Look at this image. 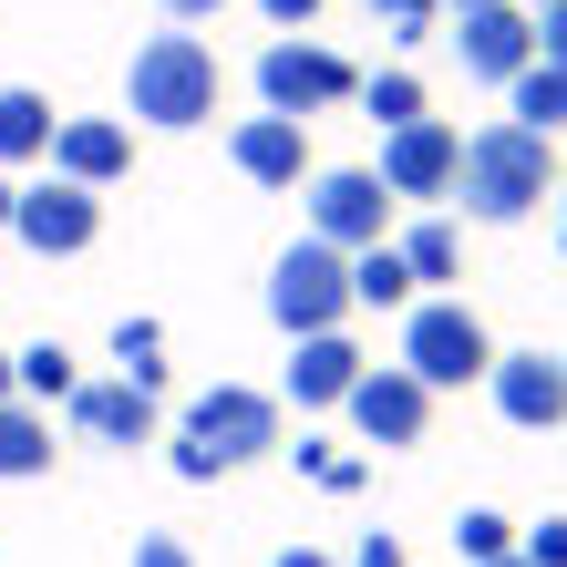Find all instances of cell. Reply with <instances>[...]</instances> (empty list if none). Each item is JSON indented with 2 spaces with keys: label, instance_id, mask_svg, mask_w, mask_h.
I'll return each instance as SVG.
<instances>
[{
  "label": "cell",
  "instance_id": "23",
  "mask_svg": "<svg viewBox=\"0 0 567 567\" xmlns=\"http://www.w3.org/2000/svg\"><path fill=\"white\" fill-rule=\"evenodd\" d=\"M114 361H124V382H135V392H165V330L155 320H124L114 330Z\"/></svg>",
  "mask_w": 567,
  "mask_h": 567
},
{
  "label": "cell",
  "instance_id": "37",
  "mask_svg": "<svg viewBox=\"0 0 567 567\" xmlns=\"http://www.w3.org/2000/svg\"><path fill=\"white\" fill-rule=\"evenodd\" d=\"M516 11H526V21H537V11H547V0H516Z\"/></svg>",
  "mask_w": 567,
  "mask_h": 567
},
{
  "label": "cell",
  "instance_id": "13",
  "mask_svg": "<svg viewBox=\"0 0 567 567\" xmlns=\"http://www.w3.org/2000/svg\"><path fill=\"white\" fill-rule=\"evenodd\" d=\"M372 372V361H361V341L351 330H310V341L289 351V403L299 413H320V403H351V382Z\"/></svg>",
  "mask_w": 567,
  "mask_h": 567
},
{
  "label": "cell",
  "instance_id": "1",
  "mask_svg": "<svg viewBox=\"0 0 567 567\" xmlns=\"http://www.w3.org/2000/svg\"><path fill=\"white\" fill-rule=\"evenodd\" d=\"M454 196L464 217L485 227H516L557 196V135H526V124H475L464 135V165H454Z\"/></svg>",
  "mask_w": 567,
  "mask_h": 567
},
{
  "label": "cell",
  "instance_id": "16",
  "mask_svg": "<svg viewBox=\"0 0 567 567\" xmlns=\"http://www.w3.org/2000/svg\"><path fill=\"white\" fill-rule=\"evenodd\" d=\"M73 433H93V444H155V392L135 382H73Z\"/></svg>",
  "mask_w": 567,
  "mask_h": 567
},
{
  "label": "cell",
  "instance_id": "19",
  "mask_svg": "<svg viewBox=\"0 0 567 567\" xmlns=\"http://www.w3.org/2000/svg\"><path fill=\"white\" fill-rule=\"evenodd\" d=\"M351 310H413V269H403V248H361L351 258Z\"/></svg>",
  "mask_w": 567,
  "mask_h": 567
},
{
  "label": "cell",
  "instance_id": "31",
  "mask_svg": "<svg viewBox=\"0 0 567 567\" xmlns=\"http://www.w3.org/2000/svg\"><path fill=\"white\" fill-rule=\"evenodd\" d=\"M258 11H269V21L289 31V21H310V11H320V0H258Z\"/></svg>",
  "mask_w": 567,
  "mask_h": 567
},
{
  "label": "cell",
  "instance_id": "39",
  "mask_svg": "<svg viewBox=\"0 0 567 567\" xmlns=\"http://www.w3.org/2000/svg\"><path fill=\"white\" fill-rule=\"evenodd\" d=\"M454 11H475V0H454Z\"/></svg>",
  "mask_w": 567,
  "mask_h": 567
},
{
  "label": "cell",
  "instance_id": "34",
  "mask_svg": "<svg viewBox=\"0 0 567 567\" xmlns=\"http://www.w3.org/2000/svg\"><path fill=\"white\" fill-rule=\"evenodd\" d=\"M11 392H21V382H11V351H0V403H11Z\"/></svg>",
  "mask_w": 567,
  "mask_h": 567
},
{
  "label": "cell",
  "instance_id": "7",
  "mask_svg": "<svg viewBox=\"0 0 567 567\" xmlns=\"http://www.w3.org/2000/svg\"><path fill=\"white\" fill-rule=\"evenodd\" d=\"M382 227H392V186L372 176V165H330V176H310V238L361 258V248H382Z\"/></svg>",
  "mask_w": 567,
  "mask_h": 567
},
{
  "label": "cell",
  "instance_id": "38",
  "mask_svg": "<svg viewBox=\"0 0 567 567\" xmlns=\"http://www.w3.org/2000/svg\"><path fill=\"white\" fill-rule=\"evenodd\" d=\"M495 567H526V557H495Z\"/></svg>",
  "mask_w": 567,
  "mask_h": 567
},
{
  "label": "cell",
  "instance_id": "11",
  "mask_svg": "<svg viewBox=\"0 0 567 567\" xmlns=\"http://www.w3.org/2000/svg\"><path fill=\"white\" fill-rule=\"evenodd\" d=\"M341 413L361 423V444H382V454H392V444H423L433 392L403 372V361H382V372H361V382H351V403H341Z\"/></svg>",
  "mask_w": 567,
  "mask_h": 567
},
{
  "label": "cell",
  "instance_id": "21",
  "mask_svg": "<svg viewBox=\"0 0 567 567\" xmlns=\"http://www.w3.org/2000/svg\"><path fill=\"white\" fill-rule=\"evenodd\" d=\"M11 382H21V403H73V351L31 341V351H11Z\"/></svg>",
  "mask_w": 567,
  "mask_h": 567
},
{
  "label": "cell",
  "instance_id": "24",
  "mask_svg": "<svg viewBox=\"0 0 567 567\" xmlns=\"http://www.w3.org/2000/svg\"><path fill=\"white\" fill-rule=\"evenodd\" d=\"M444 537H454V557H464V567H495V557H516V537H506V516H485V506H464V516L444 526Z\"/></svg>",
  "mask_w": 567,
  "mask_h": 567
},
{
  "label": "cell",
  "instance_id": "33",
  "mask_svg": "<svg viewBox=\"0 0 567 567\" xmlns=\"http://www.w3.org/2000/svg\"><path fill=\"white\" fill-rule=\"evenodd\" d=\"M279 567H330V557L320 547H279Z\"/></svg>",
  "mask_w": 567,
  "mask_h": 567
},
{
  "label": "cell",
  "instance_id": "28",
  "mask_svg": "<svg viewBox=\"0 0 567 567\" xmlns=\"http://www.w3.org/2000/svg\"><path fill=\"white\" fill-rule=\"evenodd\" d=\"M537 52L567 62V0H547V11H537Z\"/></svg>",
  "mask_w": 567,
  "mask_h": 567
},
{
  "label": "cell",
  "instance_id": "15",
  "mask_svg": "<svg viewBox=\"0 0 567 567\" xmlns=\"http://www.w3.org/2000/svg\"><path fill=\"white\" fill-rule=\"evenodd\" d=\"M124 165H135V135H124V124H104V114L52 124V176H73V186H93V196H104Z\"/></svg>",
  "mask_w": 567,
  "mask_h": 567
},
{
  "label": "cell",
  "instance_id": "26",
  "mask_svg": "<svg viewBox=\"0 0 567 567\" xmlns=\"http://www.w3.org/2000/svg\"><path fill=\"white\" fill-rule=\"evenodd\" d=\"M433 11H444V0H372V21L392 31V42H423V31H433Z\"/></svg>",
  "mask_w": 567,
  "mask_h": 567
},
{
  "label": "cell",
  "instance_id": "12",
  "mask_svg": "<svg viewBox=\"0 0 567 567\" xmlns=\"http://www.w3.org/2000/svg\"><path fill=\"white\" fill-rule=\"evenodd\" d=\"M485 392H495V413L526 423V433H557L567 423V361H547V351H495Z\"/></svg>",
  "mask_w": 567,
  "mask_h": 567
},
{
  "label": "cell",
  "instance_id": "30",
  "mask_svg": "<svg viewBox=\"0 0 567 567\" xmlns=\"http://www.w3.org/2000/svg\"><path fill=\"white\" fill-rule=\"evenodd\" d=\"M351 567H413V557H403V537H361V557H351Z\"/></svg>",
  "mask_w": 567,
  "mask_h": 567
},
{
  "label": "cell",
  "instance_id": "20",
  "mask_svg": "<svg viewBox=\"0 0 567 567\" xmlns=\"http://www.w3.org/2000/svg\"><path fill=\"white\" fill-rule=\"evenodd\" d=\"M52 124H62V114L42 104V93H21V83H11V93H0V165L52 155Z\"/></svg>",
  "mask_w": 567,
  "mask_h": 567
},
{
  "label": "cell",
  "instance_id": "14",
  "mask_svg": "<svg viewBox=\"0 0 567 567\" xmlns=\"http://www.w3.org/2000/svg\"><path fill=\"white\" fill-rule=\"evenodd\" d=\"M227 155H238V176H248V186H299V176H310V124H289V114H248L238 135H227Z\"/></svg>",
  "mask_w": 567,
  "mask_h": 567
},
{
  "label": "cell",
  "instance_id": "5",
  "mask_svg": "<svg viewBox=\"0 0 567 567\" xmlns=\"http://www.w3.org/2000/svg\"><path fill=\"white\" fill-rule=\"evenodd\" d=\"M269 320L289 330V341H310V330H341V320H351V258L330 248V238L279 248V269H269Z\"/></svg>",
  "mask_w": 567,
  "mask_h": 567
},
{
  "label": "cell",
  "instance_id": "25",
  "mask_svg": "<svg viewBox=\"0 0 567 567\" xmlns=\"http://www.w3.org/2000/svg\"><path fill=\"white\" fill-rule=\"evenodd\" d=\"M361 104H372V124L392 135V124H423V83L413 73H372V83H361Z\"/></svg>",
  "mask_w": 567,
  "mask_h": 567
},
{
  "label": "cell",
  "instance_id": "9",
  "mask_svg": "<svg viewBox=\"0 0 567 567\" xmlns=\"http://www.w3.org/2000/svg\"><path fill=\"white\" fill-rule=\"evenodd\" d=\"M454 62L475 83H516L526 62H537V21H526L516 0H475V11H454Z\"/></svg>",
  "mask_w": 567,
  "mask_h": 567
},
{
  "label": "cell",
  "instance_id": "35",
  "mask_svg": "<svg viewBox=\"0 0 567 567\" xmlns=\"http://www.w3.org/2000/svg\"><path fill=\"white\" fill-rule=\"evenodd\" d=\"M11 196H21V186H11V176H0V227H11Z\"/></svg>",
  "mask_w": 567,
  "mask_h": 567
},
{
  "label": "cell",
  "instance_id": "8",
  "mask_svg": "<svg viewBox=\"0 0 567 567\" xmlns=\"http://www.w3.org/2000/svg\"><path fill=\"white\" fill-rule=\"evenodd\" d=\"M93 227H104V196L73 186V176H52V186H21V196H11V238H21V248H42V258L93 248Z\"/></svg>",
  "mask_w": 567,
  "mask_h": 567
},
{
  "label": "cell",
  "instance_id": "6",
  "mask_svg": "<svg viewBox=\"0 0 567 567\" xmlns=\"http://www.w3.org/2000/svg\"><path fill=\"white\" fill-rule=\"evenodd\" d=\"M258 93H269V114L310 124V114H330V104H351L361 73H351L341 52H320V42H269V52H258Z\"/></svg>",
  "mask_w": 567,
  "mask_h": 567
},
{
  "label": "cell",
  "instance_id": "10",
  "mask_svg": "<svg viewBox=\"0 0 567 567\" xmlns=\"http://www.w3.org/2000/svg\"><path fill=\"white\" fill-rule=\"evenodd\" d=\"M454 165H464V135L423 114V124H392V135H382V165H372V176L392 196H423V207H433V196H454Z\"/></svg>",
  "mask_w": 567,
  "mask_h": 567
},
{
  "label": "cell",
  "instance_id": "32",
  "mask_svg": "<svg viewBox=\"0 0 567 567\" xmlns=\"http://www.w3.org/2000/svg\"><path fill=\"white\" fill-rule=\"evenodd\" d=\"M165 11H176V21H207V11H227V0H165Z\"/></svg>",
  "mask_w": 567,
  "mask_h": 567
},
{
  "label": "cell",
  "instance_id": "17",
  "mask_svg": "<svg viewBox=\"0 0 567 567\" xmlns=\"http://www.w3.org/2000/svg\"><path fill=\"white\" fill-rule=\"evenodd\" d=\"M506 124H526V135H567V62H526V73L506 83Z\"/></svg>",
  "mask_w": 567,
  "mask_h": 567
},
{
  "label": "cell",
  "instance_id": "29",
  "mask_svg": "<svg viewBox=\"0 0 567 567\" xmlns=\"http://www.w3.org/2000/svg\"><path fill=\"white\" fill-rule=\"evenodd\" d=\"M135 567H196V557H186L176 537H135Z\"/></svg>",
  "mask_w": 567,
  "mask_h": 567
},
{
  "label": "cell",
  "instance_id": "2",
  "mask_svg": "<svg viewBox=\"0 0 567 567\" xmlns=\"http://www.w3.org/2000/svg\"><path fill=\"white\" fill-rule=\"evenodd\" d=\"M124 104H135L145 124H165V135L207 124L217 114V52L196 42V31H155V42H135V62H124Z\"/></svg>",
  "mask_w": 567,
  "mask_h": 567
},
{
  "label": "cell",
  "instance_id": "18",
  "mask_svg": "<svg viewBox=\"0 0 567 567\" xmlns=\"http://www.w3.org/2000/svg\"><path fill=\"white\" fill-rule=\"evenodd\" d=\"M21 475H52V413L42 403H0V485H21Z\"/></svg>",
  "mask_w": 567,
  "mask_h": 567
},
{
  "label": "cell",
  "instance_id": "22",
  "mask_svg": "<svg viewBox=\"0 0 567 567\" xmlns=\"http://www.w3.org/2000/svg\"><path fill=\"white\" fill-rule=\"evenodd\" d=\"M403 269H413V289H433V279H454V269H464L454 217H423V227H413V238H403Z\"/></svg>",
  "mask_w": 567,
  "mask_h": 567
},
{
  "label": "cell",
  "instance_id": "3",
  "mask_svg": "<svg viewBox=\"0 0 567 567\" xmlns=\"http://www.w3.org/2000/svg\"><path fill=\"white\" fill-rule=\"evenodd\" d=\"M269 444H279V403L248 392V382H217V392H196L186 423H176V475L207 485V475H227V464H248Z\"/></svg>",
  "mask_w": 567,
  "mask_h": 567
},
{
  "label": "cell",
  "instance_id": "27",
  "mask_svg": "<svg viewBox=\"0 0 567 567\" xmlns=\"http://www.w3.org/2000/svg\"><path fill=\"white\" fill-rule=\"evenodd\" d=\"M526 567H567V516H547V526H526V547H516Z\"/></svg>",
  "mask_w": 567,
  "mask_h": 567
},
{
  "label": "cell",
  "instance_id": "36",
  "mask_svg": "<svg viewBox=\"0 0 567 567\" xmlns=\"http://www.w3.org/2000/svg\"><path fill=\"white\" fill-rule=\"evenodd\" d=\"M557 248H567V186H557Z\"/></svg>",
  "mask_w": 567,
  "mask_h": 567
},
{
  "label": "cell",
  "instance_id": "4",
  "mask_svg": "<svg viewBox=\"0 0 567 567\" xmlns=\"http://www.w3.org/2000/svg\"><path fill=\"white\" fill-rule=\"evenodd\" d=\"M403 372H413L423 392H464V382H485V372H495L485 320L464 310V299H413V310H403Z\"/></svg>",
  "mask_w": 567,
  "mask_h": 567
}]
</instances>
